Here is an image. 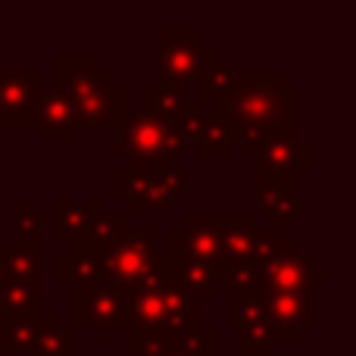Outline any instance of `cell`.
<instances>
[{
	"instance_id": "cell-33",
	"label": "cell",
	"mask_w": 356,
	"mask_h": 356,
	"mask_svg": "<svg viewBox=\"0 0 356 356\" xmlns=\"http://www.w3.org/2000/svg\"><path fill=\"white\" fill-rule=\"evenodd\" d=\"M263 350H272V332H269V325H250V328H244L241 332V350L238 353H244V356H250V353H263Z\"/></svg>"
},
{
	"instance_id": "cell-21",
	"label": "cell",
	"mask_w": 356,
	"mask_h": 356,
	"mask_svg": "<svg viewBox=\"0 0 356 356\" xmlns=\"http://www.w3.org/2000/svg\"><path fill=\"white\" fill-rule=\"evenodd\" d=\"M225 322L238 332L266 322V297L259 288H225Z\"/></svg>"
},
{
	"instance_id": "cell-31",
	"label": "cell",
	"mask_w": 356,
	"mask_h": 356,
	"mask_svg": "<svg viewBox=\"0 0 356 356\" xmlns=\"http://www.w3.org/2000/svg\"><path fill=\"white\" fill-rule=\"evenodd\" d=\"M13 241H22V244H35L41 247L44 241V213L31 209V203L25 197L13 200Z\"/></svg>"
},
{
	"instance_id": "cell-19",
	"label": "cell",
	"mask_w": 356,
	"mask_h": 356,
	"mask_svg": "<svg viewBox=\"0 0 356 356\" xmlns=\"http://www.w3.org/2000/svg\"><path fill=\"white\" fill-rule=\"evenodd\" d=\"M44 313V278H22V282L0 284V319Z\"/></svg>"
},
{
	"instance_id": "cell-35",
	"label": "cell",
	"mask_w": 356,
	"mask_h": 356,
	"mask_svg": "<svg viewBox=\"0 0 356 356\" xmlns=\"http://www.w3.org/2000/svg\"><path fill=\"white\" fill-rule=\"evenodd\" d=\"M0 175H3V160H0ZM0 191H3V178H0Z\"/></svg>"
},
{
	"instance_id": "cell-2",
	"label": "cell",
	"mask_w": 356,
	"mask_h": 356,
	"mask_svg": "<svg viewBox=\"0 0 356 356\" xmlns=\"http://www.w3.org/2000/svg\"><path fill=\"white\" fill-rule=\"evenodd\" d=\"M200 322V300L169 288H160L154 294L129 297V353L144 356L154 347L175 344L188 332H194Z\"/></svg>"
},
{
	"instance_id": "cell-25",
	"label": "cell",
	"mask_w": 356,
	"mask_h": 356,
	"mask_svg": "<svg viewBox=\"0 0 356 356\" xmlns=\"http://www.w3.org/2000/svg\"><path fill=\"white\" fill-rule=\"evenodd\" d=\"M129 222H131L129 213H104V209H100L97 219H94V225H91V232H88V238L81 241V244L91 247L97 257H106L113 247L122 244V241L131 234Z\"/></svg>"
},
{
	"instance_id": "cell-17",
	"label": "cell",
	"mask_w": 356,
	"mask_h": 356,
	"mask_svg": "<svg viewBox=\"0 0 356 356\" xmlns=\"http://www.w3.org/2000/svg\"><path fill=\"white\" fill-rule=\"evenodd\" d=\"M163 266H166V278L175 291L194 297V300H209L216 294V269L197 259H181L172 253H163Z\"/></svg>"
},
{
	"instance_id": "cell-38",
	"label": "cell",
	"mask_w": 356,
	"mask_h": 356,
	"mask_svg": "<svg viewBox=\"0 0 356 356\" xmlns=\"http://www.w3.org/2000/svg\"><path fill=\"white\" fill-rule=\"evenodd\" d=\"M228 356H241V353H228Z\"/></svg>"
},
{
	"instance_id": "cell-14",
	"label": "cell",
	"mask_w": 356,
	"mask_h": 356,
	"mask_svg": "<svg viewBox=\"0 0 356 356\" xmlns=\"http://www.w3.org/2000/svg\"><path fill=\"white\" fill-rule=\"evenodd\" d=\"M131 91L125 85H113L106 91H97L91 97H81L72 100V113H75V131L79 129H119V125L129 119L131 104H129Z\"/></svg>"
},
{
	"instance_id": "cell-10",
	"label": "cell",
	"mask_w": 356,
	"mask_h": 356,
	"mask_svg": "<svg viewBox=\"0 0 356 356\" xmlns=\"http://www.w3.org/2000/svg\"><path fill=\"white\" fill-rule=\"evenodd\" d=\"M259 175H294L300 178L303 172H313L316 166V150L309 141H303L300 129H288L269 135L266 147L257 156Z\"/></svg>"
},
{
	"instance_id": "cell-7",
	"label": "cell",
	"mask_w": 356,
	"mask_h": 356,
	"mask_svg": "<svg viewBox=\"0 0 356 356\" xmlns=\"http://www.w3.org/2000/svg\"><path fill=\"white\" fill-rule=\"evenodd\" d=\"M288 238L278 225H259L253 213H219V241L225 266L257 263L275 241Z\"/></svg>"
},
{
	"instance_id": "cell-15",
	"label": "cell",
	"mask_w": 356,
	"mask_h": 356,
	"mask_svg": "<svg viewBox=\"0 0 356 356\" xmlns=\"http://www.w3.org/2000/svg\"><path fill=\"white\" fill-rule=\"evenodd\" d=\"M328 275L325 269L316 266V259L309 257H300L294 263H284L278 269H269L259 282V291L263 297H272V294H313V288L325 284Z\"/></svg>"
},
{
	"instance_id": "cell-29",
	"label": "cell",
	"mask_w": 356,
	"mask_h": 356,
	"mask_svg": "<svg viewBox=\"0 0 356 356\" xmlns=\"http://www.w3.org/2000/svg\"><path fill=\"white\" fill-rule=\"evenodd\" d=\"M150 175L154 172H147V169H141V166H125V169H119V172H113V194H116V200L129 203V209H125L129 216L144 213L141 200H144Z\"/></svg>"
},
{
	"instance_id": "cell-18",
	"label": "cell",
	"mask_w": 356,
	"mask_h": 356,
	"mask_svg": "<svg viewBox=\"0 0 356 356\" xmlns=\"http://www.w3.org/2000/svg\"><path fill=\"white\" fill-rule=\"evenodd\" d=\"M100 209L104 207H100L97 197H91V200H72V197L56 200V241L66 247L81 244Z\"/></svg>"
},
{
	"instance_id": "cell-3",
	"label": "cell",
	"mask_w": 356,
	"mask_h": 356,
	"mask_svg": "<svg viewBox=\"0 0 356 356\" xmlns=\"http://www.w3.org/2000/svg\"><path fill=\"white\" fill-rule=\"evenodd\" d=\"M156 85L172 88V91H188L197 88L203 69L216 60V47L203 41L197 29H160L156 31Z\"/></svg>"
},
{
	"instance_id": "cell-12",
	"label": "cell",
	"mask_w": 356,
	"mask_h": 356,
	"mask_svg": "<svg viewBox=\"0 0 356 356\" xmlns=\"http://www.w3.org/2000/svg\"><path fill=\"white\" fill-rule=\"evenodd\" d=\"M116 85V72L104 69L100 56H60L56 60V91L69 100L91 97Z\"/></svg>"
},
{
	"instance_id": "cell-4",
	"label": "cell",
	"mask_w": 356,
	"mask_h": 356,
	"mask_svg": "<svg viewBox=\"0 0 356 356\" xmlns=\"http://www.w3.org/2000/svg\"><path fill=\"white\" fill-rule=\"evenodd\" d=\"M69 328H97L100 341H116L119 328L129 325V294L106 284H72L69 288Z\"/></svg>"
},
{
	"instance_id": "cell-13",
	"label": "cell",
	"mask_w": 356,
	"mask_h": 356,
	"mask_svg": "<svg viewBox=\"0 0 356 356\" xmlns=\"http://www.w3.org/2000/svg\"><path fill=\"white\" fill-rule=\"evenodd\" d=\"M316 322L313 294H272L266 297V325L272 332V344H294L300 332Z\"/></svg>"
},
{
	"instance_id": "cell-27",
	"label": "cell",
	"mask_w": 356,
	"mask_h": 356,
	"mask_svg": "<svg viewBox=\"0 0 356 356\" xmlns=\"http://www.w3.org/2000/svg\"><path fill=\"white\" fill-rule=\"evenodd\" d=\"M47 319V313L38 316H13V319H0V353L3 356H16L25 353L31 347L38 325Z\"/></svg>"
},
{
	"instance_id": "cell-24",
	"label": "cell",
	"mask_w": 356,
	"mask_h": 356,
	"mask_svg": "<svg viewBox=\"0 0 356 356\" xmlns=\"http://www.w3.org/2000/svg\"><path fill=\"white\" fill-rule=\"evenodd\" d=\"M184 191H188V175L181 172V169L169 166L163 169V172H154L147 181V191H144V213L147 209H172L175 200H181Z\"/></svg>"
},
{
	"instance_id": "cell-28",
	"label": "cell",
	"mask_w": 356,
	"mask_h": 356,
	"mask_svg": "<svg viewBox=\"0 0 356 356\" xmlns=\"http://www.w3.org/2000/svg\"><path fill=\"white\" fill-rule=\"evenodd\" d=\"M232 147H234L232 131H228L216 116L203 113L200 131H197V138H194V144H191V150H197L203 160H225Z\"/></svg>"
},
{
	"instance_id": "cell-1",
	"label": "cell",
	"mask_w": 356,
	"mask_h": 356,
	"mask_svg": "<svg viewBox=\"0 0 356 356\" xmlns=\"http://www.w3.org/2000/svg\"><path fill=\"white\" fill-rule=\"evenodd\" d=\"M300 113V91L284 79V72H238L234 88L225 97L213 100V113L234 138L238 147L247 129H266L269 135L297 125Z\"/></svg>"
},
{
	"instance_id": "cell-6",
	"label": "cell",
	"mask_w": 356,
	"mask_h": 356,
	"mask_svg": "<svg viewBox=\"0 0 356 356\" xmlns=\"http://www.w3.org/2000/svg\"><path fill=\"white\" fill-rule=\"evenodd\" d=\"M113 154L125 160L129 166H141L147 172H163L172 166L169 156V125H160L141 113H129L122 125L116 129Z\"/></svg>"
},
{
	"instance_id": "cell-34",
	"label": "cell",
	"mask_w": 356,
	"mask_h": 356,
	"mask_svg": "<svg viewBox=\"0 0 356 356\" xmlns=\"http://www.w3.org/2000/svg\"><path fill=\"white\" fill-rule=\"evenodd\" d=\"M244 356V353H241ZM250 356H284V353H278V350H263V353H250Z\"/></svg>"
},
{
	"instance_id": "cell-30",
	"label": "cell",
	"mask_w": 356,
	"mask_h": 356,
	"mask_svg": "<svg viewBox=\"0 0 356 356\" xmlns=\"http://www.w3.org/2000/svg\"><path fill=\"white\" fill-rule=\"evenodd\" d=\"M216 332L209 325H197L194 332H188L184 338H178L175 344L154 347L144 356H216Z\"/></svg>"
},
{
	"instance_id": "cell-26",
	"label": "cell",
	"mask_w": 356,
	"mask_h": 356,
	"mask_svg": "<svg viewBox=\"0 0 356 356\" xmlns=\"http://www.w3.org/2000/svg\"><path fill=\"white\" fill-rule=\"evenodd\" d=\"M29 356H72V328L60 325L54 313L38 325L35 338H31Z\"/></svg>"
},
{
	"instance_id": "cell-37",
	"label": "cell",
	"mask_w": 356,
	"mask_h": 356,
	"mask_svg": "<svg viewBox=\"0 0 356 356\" xmlns=\"http://www.w3.org/2000/svg\"><path fill=\"white\" fill-rule=\"evenodd\" d=\"M0 54H3V41H0Z\"/></svg>"
},
{
	"instance_id": "cell-36",
	"label": "cell",
	"mask_w": 356,
	"mask_h": 356,
	"mask_svg": "<svg viewBox=\"0 0 356 356\" xmlns=\"http://www.w3.org/2000/svg\"><path fill=\"white\" fill-rule=\"evenodd\" d=\"M3 282H6V278H3V272H0V284H3Z\"/></svg>"
},
{
	"instance_id": "cell-32",
	"label": "cell",
	"mask_w": 356,
	"mask_h": 356,
	"mask_svg": "<svg viewBox=\"0 0 356 356\" xmlns=\"http://www.w3.org/2000/svg\"><path fill=\"white\" fill-rule=\"evenodd\" d=\"M234 79H238V72H232V66H228L225 56H216V60L203 69L200 81H197V91H200V97H197V100H219V97H225V94L234 88Z\"/></svg>"
},
{
	"instance_id": "cell-23",
	"label": "cell",
	"mask_w": 356,
	"mask_h": 356,
	"mask_svg": "<svg viewBox=\"0 0 356 356\" xmlns=\"http://www.w3.org/2000/svg\"><path fill=\"white\" fill-rule=\"evenodd\" d=\"M188 104H191V97H184L181 91H172V88L156 85V81L141 88V116L154 119L160 125H172Z\"/></svg>"
},
{
	"instance_id": "cell-11",
	"label": "cell",
	"mask_w": 356,
	"mask_h": 356,
	"mask_svg": "<svg viewBox=\"0 0 356 356\" xmlns=\"http://www.w3.org/2000/svg\"><path fill=\"white\" fill-rule=\"evenodd\" d=\"M257 207L269 225L297 228L300 225V178L294 175H259Z\"/></svg>"
},
{
	"instance_id": "cell-16",
	"label": "cell",
	"mask_w": 356,
	"mask_h": 356,
	"mask_svg": "<svg viewBox=\"0 0 356 356\" xmlns=\"http://www.w3.org/2000/svg\"><path fill=\"white\" fill-rule=\"evenodd\" d=\"M35 129H41V138L47 144H69L75 135L72 100L66 94H60L56 88H44L35 113Z\"/></svg>"
},
{
	"instance_id": "cell-9",
	"label": "cell",
	"mask_w": 356,
	"mask_h": 356,
	"mask_svg": "<svg viewBox=\"0 0 356 356\" xmlns=\"http://www.w3.org/2000/svg\"><path fill=\"white\" fill-rule=\"evenodd\" d=\"M41 94H44L41 69L0 72V125L3 129H31Z\"/></svg>"
},
{
	"instance_id": "cell-5",
	"label": "cell",
	"mask_w": 356,
	"mask_h": 356,
	"mask_svg": "<svg viewBox=\"0 0 356 356\" xmlns=\"http://www.w3.org/2000/svg\"><path fill=\"white\" fill-rule=\"evenodd\" d=\"M156 238H160L156 228L131 232L122 244H116L106 257H100L97 284H106V288H116L122 294H129L147 272H154L160 266L163 253H156Z\"/></svg>"
},
{
	"instance_id": "cell-22",
	"label": "cell",
	"mask_w": 356,
	"mask_h": 356,
	"mask_svg": "<svg viewBox=\"0 0 356 356\" xmlns=\"http://www.w3.org/2000/svg\"><path fill=\"white\" fill-rule=\"evenodd\" d=\"M100 257L85 244H72L56 257V284L72 288V284H91L97 282Z\"/></svg>"
},
{
	"instance_id": "cell-20",
	"label": "cell",
	"mask_w": 356,
	"mask_h": 356,
	"mask_svg": "<svg viewBox=\"0 0 356 356\" xmlns=\"http://www.w3.org/2000/svg\"><path fill=\"white\" fill-rule=\"evenodd\" d=\"M0 272L6 282L22 278H44V250L22 241H3L0 244Z\"/></svg>"
},
{
	"instance_id": "cell-8",
	"label": "cell",
	"mask_w": 356,
	"mask_h": 356,
	"mask_svg": "<svg viewBox=\"0 0 356 356\" xmlns=\"http://www.w3.org/2000/svg\"><path fill=\"white\" fill-rule=\"evenodd\" d=\"M169 253L181 259H197V263L213 266L216 272L225 269L219 241V213H188L181 225L169 232Z\"/></svg>"
}]
</instances>
